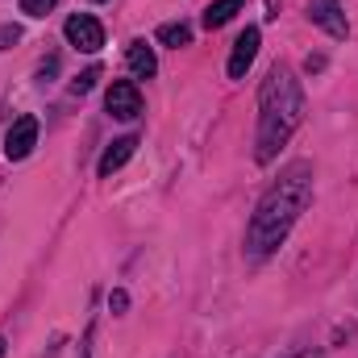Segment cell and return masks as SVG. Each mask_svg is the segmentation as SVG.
<instances>
[{
  "mask_svg": "<svg viewBox=\"0 0 358 358\" xmlns=\"http://www.w3.org/2000/svg\"><path fill=\"white\" fill-rule=\"evenodd\" d=\"M104 108L117 117V121H134L142 117V92L134 80H113L108 92H104Z\"/></svg>",
  "mask_w": 358,
  "mask_h": 358,
  "instance_id": "3",
  "label": "cell"
},
{
  "mask_svg": "<svg viewBox=\"0 0 358 358\" xmlns=\"http://www.w3.org/2000/svg\"><path fill=\"white\" fill-rule=\"evenodd\" d=\"M259 46H263V34H259V25H246L242 34H238V42H234V55H229V80H242L246 71H250V63L259 59Z\"/></svg>",
  "mask_w": 358,
  "mask_h": 358,
  "instance_id": "5",
  "label": "cell"
},
{
  "mask_svg": "<svg viewBox=\"0 0 358 358\" xmlns=\"http://www.w3.org/2000/svg\"><path fill=\"white\" fill-rule=\"evenodd\" d=\"M125 63H129V71L138 76V80H150L155 71H159V59H155V50L138 38V42H129L125 46Z\"/></svg>",
  "mask_w": 358,
  "mask_h": 358,
  "instance_id": "9",
  "label": "cell"
},
{
  "mask_svg": "<svg viewBox=\"0 0 358 358\" xmlns=\"http://www.w3.org/2000/svg\"><path fill=\"white\" fill-rule=\"evenodd\" d=\"M34 146H38V117H17L4 134V155L13 163H21V159H29Z\"/></svg>",
  "mask_w": 358,
  "mask_h": 358,
  "instance_id": "6",
  "label": "cell"
},
{
  "mask_svg": "<svg viewBox=\"0 0 358 358\" xmlns=\"http://www.w3.org/2000/svg\"><path fill=\"white\" fill-rule=\"evenodd\" d=\"M304 125V88L300 80L292 76V67L275 63L263 80L259 92V138H255V159L271 163L287 142L292 134Z\"/></svg>",
  "mask_w": 358,
  "mask_h": 358,
  "instance_id": "2",
  "label": "cell"
},
{
  "mask_svg": "<svg viewBox=\"0 0 358 358\" xmlns=\"http://www.w3.org/2000/svg\"><path fill=\"white\" fill-rule=\"evenodd\" d=\"M88 346H92V329H88V338L80 342V358H92V350H88Z\"/></svg>",
  "mask_w": 358,
  "mask_h": 358,
  "instance_id": "16",
  "label": "cell"
},
{
  "mask_svg": "<svg viewBox=\"0 0 358 358\" xmlns=\"http://www.w3.org/2000/svg\"><path fill=\"white\" fill-rule=\"evenodd\" d=\"M108 308H113V313H125V308H129V296H125V292H113V296H108Z\"/></svg>",
  "mask_w": 358,
  "mask_h": 358,
  "instance_id": "15",
  "label": "cell"
},
{
  "mask_svg": "<svg viewBox=\"0 0 358 358\" xmlns=\"http://www.w3.org/2000/svg\"><path fill=\"white\" fill-rule=\"evenodd\" d=\"M63 34H67V42H71L76 50H84V55H96V50L104 46V25H100L92 13H76V17H67Z\"/></svg>",
  "mask_w": 358,
  "mask_h": 358,
  "instance_id": "4",
  "label": "cell"
},
{
  "mask_svg": "<svg viewBox=\"0 0 358 358\" xmlns=\"http://www.w3.org/2000/svg\"><path fill=\"white\" fill-rule=\"evenodd\" d=\"M134 150H138V134H125V138H117L104 155H100V163H96V176L108 179L113 171H121L129 159H134Z\"/></svg>",
  "mask_w": 358,
  "mask_h": 358,
  "instance_id": "8",
  "label": "cell"
},
{
  "mask_svg": "<svg viewBox=\"0 0 358 358\" xmlns=\"http://www.w3.org/2000/svg\"><path fill=\"white\" fill-rule=\"evenodd\" d=\"M55 4H59V0H21V13H29V17H46Z\"/></svg>",
  "mask_w": 358,
  "mask_h": 358,
  "instance_id": "13",
  "label": "cell"
},
{
  "mask_svg": "<svg viewBox=\"0 0 358 358\" xmlns=\"http://www.w3.org/2000/svg\"><path fill=\"white\" fill-rule=\"evenodd\" d=\"M308 21L321 25L329 38H346L350 34V21L342 13V0H308Z\"/></svg>",
  "mask_w": 358,
  "mask_h": 358,
  "instance_id": "7",
  "label": "cell"
},
{
  "mask_svg": "<svg viewBox=\"0 0 358 358\" xmlns=\"http://www.w3.org/2000/svg\"><path fill=\"white\" fill-rule=\"evenodd\" d=\"M96 80H100V67H88V71H84V76H80V80L71 84V92H76V96H84V92L96 88Z\"/></svg>",
  "mask_w": 358,
  "mask_h": 358,
  "instance_id": "12",
  "label": "cell"
},
{
  "mask_svg": "<svg viewBox=\"0 0 358 358\" xmlns=\"http://www.w3.org/2000/svg\"><path fill=\"white\" fill-rule=\"evenodd\" d=\"M159 42H163V46H187V42H192V25H187V21H167V25H159Z\"/></svg>",
  "mask_w": 358,
  "mask_h": 358,
  "instance_id": "11",
  "label": "cell"
},
{
  "mask_svg": "<svg viewBox=\"0 0 358 358\" xmlns=\"http://www.w3.org/2000/svg\"><path fill=\"white\" fill-rule=\"evenodd\" d=\"M242 13V0H213L208 8H204V25L208 29H221L225 21H234Z\"/></svg>",
  "mask_w": 358,
  "mask_h": 358,
  "instance_id": "10",
  "label": "cell"
},
{
  "mask_svg": "<svg viewBox=\"0 0 358 358\" xmlns=\"http://www.w3.org/2000/svg\"><path fill=\"white\" fill-rule=\"evenodd\" d=\"M313 204V167L308 163H292L279 183H271L267 196L259 200V208H255V217H250V225H246V259H267L275 255L283 242H287V234H292V225L300 221V213Z\"/></svg>",
  "mask_w": 358,
  "mask_h": 358,
  "instance_id": "1",
  "label": "cell"
},
{
  "mask_svg": "<svg viewBox=\"0 0 358 358\" xmlns=\"http://www.w3.org/2000/svg\"><path fill=\"white\" fill-rule=\"evenodd\" d=\"M292 358H325L321 350H300V355H292Z\"/></svg>",
  "mask_w": 358,
  "mask_h": 358,
  "instance_id": "17",
  "label": "cell"
},
{
  "mask_svg": "<svg viewBox=\"0 0 358 358\" xmlns=\"http://www.w3.org/2000/svg\"><path fill=\"white\" fill-rule=\"evenodd\" d=\"M13 42H21V29L17 25H0V50H8Z\"/></svg>",
  "mask_w": 358,
  "mask_h": 358,
  "instance_id": "14",
  "label": "cell"
},
{
  "mask_svg": "<svg viewBox=\"0 0 358 358\" xmlns=\"http://www.w3.org/2000/svg\"><path fill=\"white\" fill-rule=\"evenodd\" d=\"M4 346H8V342H4V338H0V358H4Z\"/></svg>",
  "mask_w": 358,
  "mask_h": 358,
  "instance_id": "18",
  "label": "cell"
}]
</instances>
